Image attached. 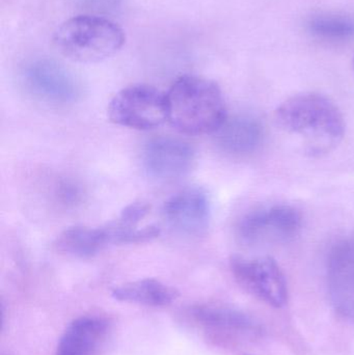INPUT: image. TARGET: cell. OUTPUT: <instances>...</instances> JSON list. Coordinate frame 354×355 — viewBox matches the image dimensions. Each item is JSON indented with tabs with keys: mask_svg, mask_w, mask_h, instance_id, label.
Returning a JSON list of instances; mask_svg holds the SVG:
<instances>
[{
	"mask_svg": "<svg viewBox=\"0 0 354 355\" xmlns=\"http://www.w3.org/2000/svg\"><path fill=\"white\" fill-rule=\"evenodd\" d=\"M176 289L155 279H143L118 286L112 296L120 302L148 306H166L178 297Z\"/></svg>",
	"mask_w": 354,
	"mask_h": 355,
	"instance_id": "14",
	"label": "cell"
},
{
	"mask_svg": "<svg viewBox=\"0 0 354 355\" xmlns=\"http://www.w3.org/2000/svg\"><path fill=\"white\" fill-rule=\"evenodd\" d=\"M112 244L108 225L102 227H72L64 230L54 242V248L75 258H91Z\"/></svg>",
	"mask_w": 354,
	"mask_h": 355,
	"instance_id": "13",
	"label": "cell"
},
{
	"mask_svg": "<svg viewBox=\"0 0 354 355\" xmlns=\"http://www.w3.org/2000/svg\"><path fill=\"white\" fill-rule=\"evenodd\" d=\"M193 316L203 327L222 333L249 335L258 331V324L251 317L226 306H197L193 310Z\"/></svg>",
	"mask_w": 354,
	"mask_h": 355,
	"instance_id": "15",
	"label": "cell"
},
{
	"mask_svg": "<svg viewBox=\"0 0 354 355\" xmlns=\"http://www.w3.org/2000/svg\"><path fill=\"white\" fill-rule=\"evenodd\" d=\"M107 114L118 126L137 130L156 128L168 121L166 93L151 85H129L110 100Z\"/></svg>",
	"mask_w": 354,
	"mask_h": 355,
	"instance_id": "4",
	"label": "cell"
},
{
	"mask_svg": "<svg viewBox=\"0 0 354 355\" xmlns=\"http://www.w3.org/2000/svg\"><path fill=\"white\" fill-rule=\"evenodd\" d=\"M328 288L337 312L354 321V239L342 240L330 250Z\"/></svg>",
	"mask_w": 354,
	"mask_h": 355,
	"instance_id": "10",
	"label": "cell"
},
{
	"mask_svg": "<svg viewBox=\"0 0 354 355\" xmlns=\"http://www.w3.org/2000/svg\"><path fill=\"white\" fill-rule=\"evenodd\" d=\"M215 133L218 148L234 157L251 155L263 144V127L253 116H236L227 118Z\"/></svg>",
	"mask_w": 354,
	"mask_h": 355,
	"instance_id": "12",
	"label": "cell"
},
{
	"mask_svg": "<svg viewBox=\"0 0 354 355\" xmlns=\"http://www.w3.org/2000/svg\"><path fill=\"white\" fill-rule=\"evenodd\" d=\"M314 35L330 40H348L354 37V16L347 12H326L310 20Z\"/></svg>",
	"mask_w": 354,
	"mask_h": 355,
	"instance_id": "16",
	"label": "cell"
},
{
	"mask_svg": "<svg viewBox=\"0 0 354 355\" xmlns=\"http://www.w3.org/2000/svg\"><path fill=\"white\" fill-rule=\"evenodd\" d=\"M57 51L69 60L93 64L116 55L126 42L122 27L101 15L83 14L62 22L53 37Z\"/></svg>",
	"mask_w": 354,
	"mask_h": 355,
	"instance_id": "3",
	"label": "cell"
},
{
	"mask_svg": "<svg viewBox=\"0 0 354 355\" xmlns=\"http://www.w3.org/2000/svg\"><path fill=\"white\" fill-rule=\"evenodd\" d=\"M231 271L237 283L251 295L274 308L288 300V287L282 269L270 257L234 256Z\"/></svg>",
	"mask_w": 354,
	"mask_h": 355,
	"instance_id": "6",
	"label": "cell"
},
{
	"mask_svg": "<svg viewBox=\"0 0 354 355\" xmlns=\"http://www.w3.org/2000/svg\"><path fill=\"white\" fill-rule=\"evenodd\" d=\"M108 333L109 325L104 319L81 317L67 327L55 355H100Z\"/></svg>",
	"mask_w": 354,
	"mask_h": 355,
	"instance_id": "11",
	"label": "cell"
},
{
	"mask_svg": "<svg viewBox=\"0 0 354 355\" xmlns=\"http://www.w3.org/2000/svg\"><path fill=\"white\" fill-rule=\"evenodd\" d=\"M166 223L179 233L201 236L209 227L211 206L205 190L188 187L168 198L163 206Z\"/></svg>",
	"mask_w": 354,
	"mask_h": 355,
	"instance_id": "9",
	"label": "cell"
},
{
	"mask_svg": "<svg viewBox=\"0 0 354 355\" xmlns=\"http://www.w3.org/2000/svg\"><path fill=\"white\" fill-rule=\"evenodd\" d=\"M25 89L39 101L52 105H67L76 101L79 85L62 64L47 58L31 60L23 68Z\"/></svg>",
	"mask_w": 354,
	"mask_h": 355,
	"instance_id": "7",
	"label": "cell"
},
{
	"mask_svg": "<svg viewBox=\"0 0 354 355\" xmlns=\"http://www.w3.org/2000/svg\"><path fill=\"white\" fill-rule=\"evenodd\" d=\"M303 227L301 212L290 205L276 204L255 209L239 220L237 235L251 245L286 243Z\"/></svg>",
	"mask_w": 354,
	"mask_h": 355,
	"instance_id": "5",
	"label": "cell"
},
{
	"mask_svg": "<svg viewBox=\"0 0 354 355\" xmlns=\"http://www.w3.org/2000/svg\"><path fill=\"white\" fill-rule=\"evenodd\" d=\"M195 160L193 148L186 141L175 137H156L143 149V168L150 177L158 181H176L186 176Z\"/></svg>",
	"mask_w": 354,
	"mask_h": 355,
	"instance_id": "8",
	"label": "cell"
},
{
	"mask_svg": "<svg viewBox=\"0 0 354 355\" xmlns=\"http://www.w3.org/2000/svg\"><path fill=\"white\" fill-rule=\"evenodd\" d=\"M56 198L64 206H75L82 198V190L76 182L71 180H62L56 186Z\"/></svg>",
	"mask_w": 354,
	"mask_h": 355,
	"instance_id": "18",
	"label": "cell"
},
{
	"mask_svg": "<svg viewBox=\"0 0 354 355\" xmlns=\"http://www.w3.org/2000/svg\"><path fill=\"white\" fill-rule=\"evenodd\" d=\"M168 121L191 135L215 133L227 120L226 103L218 83L205 77L184 75L166 93Z\"/></svg>",
	"mask_w": 354,
	"mask_h": 355,
	"instance_id": "2",
	"label": "cell"
},
{
	"mask_svg": "<svg viewBox=\"0 0 354 355\" xmlns=\"http://www.w3.org/2000/svg\"><path fill=\"white\" fill-rule=\"evenodd\" d=\"M151 206L145 202H131L125 207L116 223L127 229H135L139 223L149 214Z\"/></svg>",
	"mask_w": 354,
	"mask_h": 355,
	"instance_id": "17",
	"label": "cell"
},
{
	"mask_svg": "<svg viewBox=\"0 0 354 355\" xmlns=\"http://www.w3.org/2000/svg\"><path fill=\"white\" fill-rule=\"evenodd\" d=\"M278 126L303 141L312 156L328 154L345 135V121L338 106L326 96L299 94L285 100L276 110Z\"/></svg>",
	"mask_w": 354,
	"mask_h": 355,
	"instance_id": "1",
	"label": "cell"
}]
</instances>
